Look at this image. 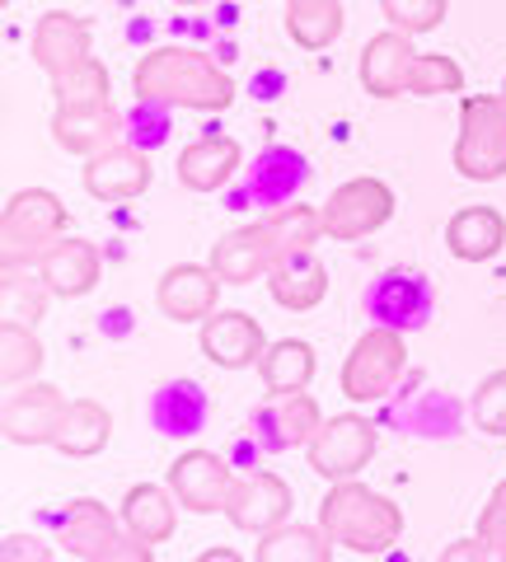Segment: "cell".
<instances>
[{
	"label": "cell",
	"mask_w": 506,
	"mask_h": 562,
	"mask_svg": "<svg viewBox=\"0 0 506 562\" xmlns=\"http://www.w3.org/2000/svg\"><path fill=\"white\" fill-rule=\"evenodd\" d=\"M244 165V150L235 136H221V132H206L198 140H188L179 150V183L193 188V192H216L225 188L239 173Z\"/></svg>",
	"instance_id": "cell-18"
},
{
	"label": "cell",
	"mask_w": 506,
	"mask_h": 562,
	"mask_svg": "<svg viewBox=\"0 0 506 562\" xmlns=\"http://www.w3.org/2000/svg\"><path fill=\"white\" fill-rule=\"evenodd\" d=\"M221 272L212 262H179V268H169L160 277V286H155V305L165 310V319L173 324H202L216 314V301H221Z\"/></svg>",
	"instance_id": "cell-12"
},
{
	"label": "cell",
	"mask_w": 506,
	"mask_h": 562,
	"mask_svg": "<svg viewBox=\"0 0 506 562\" xmlns=\"http://www.w3.org/2000/svg\"><path fill=\"white\" fill-rule=\"evenodd\" d=\"M225 558H239V553H230V549H206L202 553V562H225Z\"/></svg>",
	"instance_id": "cell-41"
},
{
	"label": "cell",
	"mask_w": 506,
	"mask_h": 562,
	"mask_svg": "<svg viewBox=\"0 0 506 562\" xmlns=\"http://www.w3.org/2000/svg\"><path fill=\"white\" fill-rule=\"evenodd\" d=\"M117 132H122V117L113 103H94V109H57L52 113V140L66 150V155H99L117 146Z\"/></svg>",
	"instance_id": "cell-20"
},
{
	"label": "cell",
	"mask_w": 506,
	"mask_h": 562,
	"mask_svg": "<svg viewBox=\"0 0 506 562\" xmlns=\"http://www.w3.org/2000/svg\"><path fill=\"white\" fill-rule=\"evenodd\" d=\"M80 183L94 202H132L150 188V155L142 146H109L85 160Z\"/></svg>",
	"instance_id": "cell-14"
},
{
	"label": "cell",
	"mask_w": 506,
	"mask_h": 562,
	"mask_svg": "<svg viewBox=\"0 0 506 562\" xmlns=\"http://www.w3.org/2000/svg\"><path fill=\"white\" fill-rule=\"evenodd\" d=\"M71 221V211L57 192L47 188H24L14 192L0 211V262L10 268H29V262H43Z\"/></svg>",
	"instance_id": "cell-3"
},
{
	"label": "cell",
	"mask_w": 506,
	"mask_h": 562,
	"mask_svg": "<svg viewBox=\"0 0 506 562\" xmlns=\"http://www.w3.org/2000/svg\"><path fill=\"white\" fill-rule=\"evenodd\" d=\"M29 52L52 80L76 70L80 61H90L94 52V33L80 14H66V10H47L38 24H33V38H29Z\"/></svg>",
	"instance_id": "cell-15"
},
{
	"label": "cell",
	"mask_w": 506,
	"mask_h": 562,
	"mask_svg": "<svg viewBox=\"0 0 506 562\" xmlns=\"http://www.w3.org/2000/svg\"><path fill=\"white\" fill-rule=\"evenodd\" d=\"M0 5H10V0H0Z\"/></svg>",
	"instance_id": "cell-43"
},
{
	"label": "cell",
	"mask_w": 506,
	"mask_h": 562,
	"mask_svg": "<svg viewBox=\"0 0 506 562\" xmlns=\"http://www.w3.org/2000/svg\"><path fill=\"white\" fill-rule=\"evenodd\" d=\"M404 366H408V351H404L398 328H390V324L366 328L361 338L352 342V351H347L342 371H338L342 398H352V403L385 398L394 384H398V375H404Z\"/></svg>",
	"instance_id": "cell-5"
},
{
	"label": "cell",
	"mask_w": 506,
	"mask_h": 562,
	"mask_svg": "<svg viewBox=\"0 0 506 562\" xmlns=\"http://www.w3.org/2000/svg\"><path fill=\"white\" fill-rule=\"evenodd\" d=\"M109 441H113V417H109L103 403H94V398H71L66 403L52 446H57L61 454H71V460H90V454H99Z\"/></svg>",
	"instance_id": "cell-25"
},
{
	"label": "cell",
	"mask_w": 506,
	"mask_h": 562,
	"mask_svg": "<svg viewBox=\"0 0 506 562\" xmlns=\"http://www.w3.org/2000/svg\"><path fill=\"white\" fill-rule=\"evenodd\" d=\"M380 10H385L390 29L408 33V38H417V33H431L446 24V10L450 0H380Z\"/></svg>",
	"instance_id": "cell-37"
},
{
	"label": "cell",
	"mask_w": 506,
	"mask_h": 562,
	"mask_svg": "<svg viewBox=\"0 0 506 562\" xmlns=\"http://www.w3.org/2000/svg\"><path fill=\"white\" fill-rule=\"evenodd\" d=\"M487 562V558H493V549H487V543L483 539H460V543H450V549L441 553V562Z\"/></svg>",
	"instance_id": "cell-40"
},
{
	"label": "cell",
	"mask_w": 506,
	"mask_h": 562,
	"mask_svg": "<svg viewBox=\"0 0 506 562\" xmlns=\"http://www.w3.org/2000/svg\"><path fill=\"white\" fill-rule=\"evenodd\" d=\"M38 366H43V342L33 324H14V319L0 324V380H5V390L29 384L38 375Z\"/></svg>",
	"instance_id": "cell-30"
},
{
	"label": "cell",
	"mask_w": 506,
	"mask_h": 562,
	"mask_svg": "<svg viewBox=\"0 0 506 562\" xmlns=\"http://www.w3.org/2000/svg\"><path fill=\"white\" fill-rule=\"evenodd\" d=\"M268 295L282 310L291 314H305L314 310L328 295V268L314 254H291L282 262H272V272H268Z\"/></svg>",
	"instance_id": "cell-24"
},
{
	"label": "cell",
	"mask_w": 506,
	"mask_h": 562,
	"mask_svg": "<svg viewBox=\"0 0 506 562\" xmlns=\"http://www.w3.org/2000/svg\"><path fill=\"white\" fill-rule=\"evenodd\" d=\"M324 427L319 398L295 390V394H272V403L258 413V431H263V446L272 450H301L310 446Z\"/></svg>",
	"instance_id": "cell-19"
},
{
	"label": "cell",
	"mask_w": 506,
	"mask_h": 562,
	"mask_svg": "<svg viewBox=\"0 0 506 562\" xmlns=\"http://www.w3.org/2000/svg\"><path fill=\"white\" fill-rule=\"evenodd\" d=\"M52 94H57V109H94V103H113V80L103 61H80L76 70L52 80Z\"/></svg>",
	"instance_id": "cell-34"
},
{
	"label": "cell",
	"mask_w": 506,
	"mask_h": 562,
	"mask_svg": "<svg viewBox=\"0 0 506 562\" xmlns=\"http://www.w3.org/2000/svg\"><path fill=\"white\" fill-rule=\"evenodd\" d=\"M319 525L334 535L338 549L357 553V558H380L404 535V512H398L390 497L371 492L361 479H342L328 487V497L319 502Z\"/></svg>",
	"instance_id": "cell-2"
},
{
	"label": "cell",
	"mask_w": 506,
	"mask_h": 562,
	"mask_svg": "<svg viewBox=\"0 0 506 562\" xmlns=\"http://www.w3.org/2000/svg\"><path fill=\"white\" fill-rule=\"evenodd\" d=\"M258 375H263L268 394H295V390H310V380H314V347H310L305 338L268 342V351L258 357Z\"/></svg>",
	"instance_id": "cell-29"
},
{
	"label": "cell",
	"mask_w": 506,
	"mask_h": 562,
	"mask_svg": "<svg viewBox=\"0 0 506 562\" xmlns=\"http://www.w3.org/2000/svg\"><path fill=\"white\" fill-rule=\"evenodd\" d=\"M502 94H506V85H502Z\"/></svg>",
	"instance_id": "cell-44"
},
{
	"label": "cell",
	"mask_w": 506,
	"mask_h": 562,
	"mask_svg": "<svg viewBox=\"0 0 506 562\" xmlns=\"http://www.w3.org/2000/svg\"><path fill=\"white\" fill-rule=\"evenodd\" d=\"M450 160L460 179H506V94H469L460 103V140Z\"/></svg>",
	"instance_id": "cell-4"
},
{
	"label": "cell",
	"mask_w": 506,
	"mask_h": 562,
	"mask_svg": "<svg viewBox=\"0 0 506 562\" xmlns=\"http://www.w3.org/2000/svg\"><path fill=\"white\" fill-rule=\"evenodd\" d=\"M206 417V398L193 380H173L155 394V422H160L165 436H193Z\"/></svg>",
	"instance_id": "cell-31"
},
{
	"label": "cell",
	"mask_w": 506,
	"mask_h": 562,
	"mask_svg": "<svg viewBox=\"0 0 506 562\" xmlns=\"http://www.w3.org/2000/svg\"><path fill=\"white\" fill-rule=\"evenodd\" d=\"M286 33L305 52L334 47L342 38V0H286Z\"/></svg>",
	"instance_id": "cell-28"
},
{
	"label": "cell",
	"mask_w": 506,
	"mask_h": 562,
	"mask_svg": "<svg viewBox=\"0 0 506 562\" xmlns=\"http://www.w3.org/2000/svg\"><path fill=\"white\" fill-rule=\"evenodd\" d=\"M47 295H52V286L43 281V272L29 277L24 268H10L5 262V272H0V310H5V319L38 324L47 314Z\"/></svg>",
	"instance_id": "cell-33"
},
{
	"label": "cell",
	"mask_w": 506,
	"mask_h": 562,
	"mask_svg": "<svg viewBox=\"0 0 506 562\" xmlns=\"http://www.w3.org/2000/svg\"><path fill=\"white\" fill-rule=\"evenodd\" d=\"M334 535L324 525H277L254 549L258 562H328L334 558Z\"/></svg>",
	"instance_id": "cell-27"
},
{
	"label": "cell",
	"mask_w": 506,
	"mask_h": 562,
	"mask_svg": "<svg viewBox=\"0 0 506 562\" xmlns=\"http://www.w3.org/2000/svg\"><path fill=\"white\" fill-rule=\"evenodd\" d=\"M469 417H474L479 431L506 436V371H493V375L479 384L474 403H469Z\"/></svg>",
	"instance_id": "cell-38"
},
{
	"label": "cell",
	"mask_w": 506,
	"mask_h": 562,
	"mask_svg": "<svg viewBox=\"0 0 506 562\" xmlns=\"http://www.w3.org/2000/svg\"><path fill=\"white\" fill-rule=\"evenodd\" d=\"M61 549L71 558H85V562H146L155 553L150 543L127 535L122 516L113 520L109 512H103V502H90V497H80V502L66 506V516H61Z\"/></svg>",
	"instance_id": "cell-6"
},
{
	"label": "cell",
	"mask_w": 506,
	"mask_h": 562,
	"mask_svg": "<svg viewBox=\"0 0 506 562\" xmlns=\"http://www.w3.org/2000/svg\"><path fill=\"white\" fill-rule=\"evenodd\" d=\"M38 272L57 301H80V295L94 291L103 262H99V249L90 239H57V249L38 262Z\"/></svg>",
	"instance_id": "cell-22"
},
{
	"label": "cell",
	"mask_w": 506,
	"mask_h": 562,
	"mask_svg": "<svg viewBox=\"0 0 506 562\" xmlns=\"http://www.w3.org/2000/svg\"><path fill=\"white\" fill-rule=\"evenodd\" d=\"M66 403L71 398H66L57 384H14V390L5 394V408H0L5 441H14V446H52Z\"/></svg>",
	"instance_id": "cell-11"
},
{
	"label": "cell",
	"mask_w": 506,
	"mask_h": 562,
	"mask_svg": "<svg viewBox=\"0 0 506 562\" xmlns=\"http://www.w3.org/2000/svg\"><path fill=\"white\" fill-rule=\"evenodd\" d=\"M394 188L385 179H371V173H361V179H347L342 188H334V198H328L319 211H324V235L328 239H366L375 231H385L394 221Z\"/></svg>",
	"instance_id": "cell-7"
},
{
	"label": "cell",
	"mask_w": 506,
	"mask_h": 562,
	"mask_svg": "<svg viewBox=\"0 0 506 562\" xmlns=\"http://www.w3.org/2000/svg\"><path fill=\"white\" fill-rule=\"evenodd\" d=\"M263 231L277 249V262L291 254H314V244L324 235V211L301 206V202H277L263 211Z\"/></svg>",
	"instance_id": "cell-26"
},
{
	"label": "cell",
	"mask_w": 506,
	"mask_h": 562,
	"mask_svg": "<svg viewBox=\"0 0 506 562\" xmlns=\"http://www.w3.org/2000/svg\"><path fill=\"white\" fill-rule=\"evenodd\" d=\"M169 487H173V497H179L183 512L216 516V512H225V502H230L235 473L212 450H188L169 464Z\"/></svg>",
	"instance_id": "cell-10"
},
{
	"label": "cell",
	"mask_w": 506,
	"mask_h": 562,
	"mask_svg": "<svg viewBox=\"0 0 506 562\" xmlns=\"http://www.w3.org/2000/svg\"><path fill=\"white\" fill-rule=\"evenodd\" d=\"M446 249L460 262H487L506 249V216L497 206H464L446 225Z\"/></svg>",
	"instance_id": "cell-23"
},
{
	"label": "cell",
	"mask_w": 506,
	"mask_h": 562,
	"mask_svg": "<svg viewBox=\"0 0 506 562\" xmlns=\"http://www.w3.org/2000/svg\"><path fill=\"white\" fill-rule=\"evenodd\" d=\"M460 90H464V70H460L456 57H441V52H417L408 94L436 99V94H460Z\"/></svg>",
	"instance_id": "cell-36"
},
{
	"label": "cell",
	"mask_w": 506,
	"mask_h": 562,
	"mask_svg": "<svg viewBox=\"0 0 506 562\" xmlns=\"http://www.w3.org/2000/svg\"><path fill=\"white\" fill-rule=\"evenodd\" d=\"M277 262V249L263 231V221L254 225H239V231L221 235L216 249H212V268L221 272L225 286H249V281H263Z\"/></svg>",
	"instance_id": "cell-17"
},
{
	"label": "cell",
	"mask_w": 506,
	"mask_h": 562,
	"mask_svg": "<svg viewBox=\"0 0 506 562\" xmlns=\"http://www.w3.org/2000/svg\"><path fill=\"white\" fill-rule=\"evenodd\" d=\"M291 502L295 497H291V483L282 479V473L258 469V473L235 479L230 502H225L221 516L244 535H268V530H277V525L291 520Z\"/></svg>",
	"instance_id": "cell-9"
},
{
	"label": "cell",
	"mask_w": 506,
	"mask_h": 562,
	"mask_svg": "<svg viewBox=\"0 0 506 562\" xmlns=\"http://www.w3.org/2000/svg\"><path fill=\"white\" fill-rule=\"evenodd\" d=\"M301 155H291V150H268L263 160L254 165V198H263L268 206L277 202H286V192L291 188H301L305 183V165H295Z\"/></svg>",
	"instance_id": "cell-35"
},
{
	"label": "cell",
	"mask_w": 506,
	"mask_h": 562,
	"mask_svg": "<svg viewBox=\"0 0 506 562\" xmlns=\"http://www.w3.org/2000/svg\"><path fill=\"white\" fill-rule=\"evenodd\" d=\"M117 516H122V525H127L132 539H142L155 549V543L173 539V530H179V497H173V487L136 483V487H127Z\"/></svg>",
	"instance_id": "cell-21"
},
{
	"label": "cell",
	"mask_w": 506,
	"mask_h": 562,
	"mask_svg": "<svg viewBox=\"0 0 506 562\" xmlns=\"http://www.w3.org/2000/svg\"><path fill=\"white\" fill-rule=\"evenodd\" d=\"M132 90L150 109L225 113L235 103V80L198 47H155L132 70Z\"/></svg>",
	"instance_id": "cell-1"
},
{
	"label": "cell",
	"mask_w": 506,
	"mask_h": 562,
	"mask_svg": "<svg viewBox=\"0 0 506 562\" xmlns=\"http://www.w3.org/2000/svg\"><path fill=\"white\" fill-rule=\"evenodd\" d=\"M413 61H417V47L408 43V33H398V29L375 33V38L366 43V52H361V66H357L361 90L375 94V99H398V94H408Z\"/></svg>",
	"instance_id": "cell-16"
},
{
	"label": "cell",
	"mask_w": 506,
	"mask_h": 562,
	"mask_svg": "<svg viewBox=\"0 0 506 562\" xmlns=\"http://www.w3.org/2000/svg\"><path fill=\"white\" fill-rule=\"evenodd\" d=\"M310 450V469L328 483H342V479H357V473L375 460V427L357 413H342V417H324L319 436L305 446Z\"/></svg>",
	"instance_id": "cell-8"
},
{
	"label": "cell",
	"mask_w": 506,
	"mask_h": 562,
	"mask_svg": "<svg viewBox=\"0 0 506 562\" xmlns=\"http://www.w3.org/2000/svg\"><path fill=\"white\" fill-rule=\"evenodd\" d=\"M479 539L493 549V558L506 562V483L493 487V497H487L483 516H479Z\"/></svg>",
	"instance_id": "cell-39"
},
{
	"label": "cell",
	"mask_w": 506,
	"mask_h": 562,
	"mask_svg": "<svg viewBox=\"0 0 506 562\" xmlns=\"http://www.w3.org/2000/svg\"><path fill=\"white\" fill-rule=\"evenodd\" d=\"M173 5H212V0H173Z\"/></svg>",
	"instance_id": "cell-42"
},
{
	"label": "cell",
	"mask_w": 506,
	"mask_h": 562,
	"mask_svg": "<svg viewBox=\"0 0 506 562\" xmlns=\"http://www.w3.org/2000/svg\"><path fill=\"white\" fill-rule=\"evenodd\" d=\"M423 286V277H380L375 281V291H371V314L380 324H390V328H417V324H427V301H404L408 291Z\"/></svg>",
	"instance_id": "cell-32"
},
{
	"label": "cell",
	"mask_w": 506,
	"mask_h": 562,
	"mask_svg": "<svg viewBox=\"0 0 506 562\" xmlns=\"http://www.w3.org/2000/svg\"><path fill=\"white\" fill-rule=\"evenodd\" d=\"M202 357L221 366V371H244L258 366V357L268 351V333L254 314L244 310H216L212 319H202Z\"/></svg>",
	"instance_id": "cell-13"
}]
</instances>
